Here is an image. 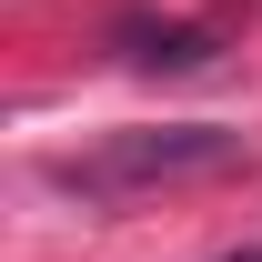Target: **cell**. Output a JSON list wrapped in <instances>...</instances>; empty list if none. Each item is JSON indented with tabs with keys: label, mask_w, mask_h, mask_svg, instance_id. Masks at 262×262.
<instances>
[{
	"label": "cell",
	"mask_w": 262,
	"mask_h": 262,
	"mask_svg": "<svg viewBox=\"0 0 262 262\" xmlns=\"http://www.w3.org/2000/svg\"><path fill=\"white\" fill-rule=\"evenodd\" d=\"M232 162H242V131L162 121V131H111L91 151H51L40 182L71 202H131V192H171V182H202V171H232Z\"/></svg>",
	"instance_id": "obj_1"
},
{
	"label": "cell",
	"mask_w": 262,
	"mask_h": 262,
	"mask_svg": "<svg viewBox=\"0 0 262 262\" xmlns=\"http://www.w3.org/2000/svg\"><path fill=\"white\" fill-rule=\"evenodd\" d=\"M121 51H131L141 71H212V61H222V40H212V31H182V20H171V31L131 20V31H121Z\"/></svg>",
	"instance_id": "obj_2"
},
{
	"label": "cell",
	"mask_w": 262,
	"mask_h": 262,
	"mask_svg": "<svg viewBox=\"0 0 262 262\" xmlns=\"http://www.w3.org/2000/svg\"><path fill=\"white\" fill-rule=\"evenodd\" d=\"M232 262H262V252H232Z\"/></svg>",
	"instance_id": "obj_3"
}]
</instances>
